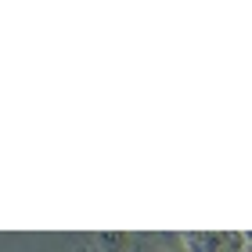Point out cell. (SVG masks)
Listing matches in <instances>:
<instances>
[{"label":"cell","mask_w":252,"mask_h":252,"mask_svg":"<svg viewBox=\"0 0 252 252\" xmlns=\"http://www.w3.org/2000/svg\"><path fill=\"white\" fill-rule=\"evenodd\" d=\"M97 245L105 252H130L133 234H126V231H101L97 234Z\"/></svg>","instance_id":"obj_2"},{"label":"cell","mask_w":252,"mask_h":252,"mask_svg":"<svg viewBox=\"0 0 252 252\" xmlns=\"http://www.w3.org/2000/svg\"><path fill=\"white\" fill-rule=\"evenodd\" d=\"M162 252H188V249H184V245L177 242V245H169V249H162Z\"/></svg>","instance_id":"obj_3"},{"label":"cell","mask_w":252,"mask_h":252,"mask_svg":"<svg viewBox=\"0 0 252 252\" xmlns=\"http://www.w3.org/2000/svg\"><path fill=\"white\" fill-rule=\"evenodd\" d=\"M180 245L188 252H242L245 234H234V231H188V234H180Z\"/></svg>","instance_id":"obj_1"}]
</instances>
